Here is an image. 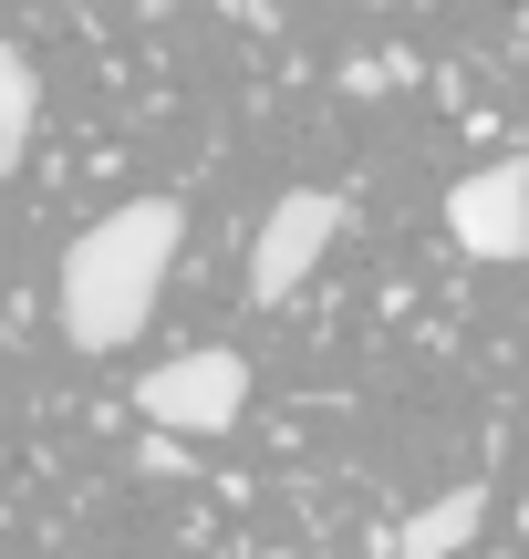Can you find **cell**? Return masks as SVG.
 Listing matches in <instances>:
<instances>
[{
  "mask_svg": "<svg viewBox=\"0 0 529 559\" xmlns=\"http://www.w3.org/2000/svg\"><path fill=\"white\" fill-rule=\"evenodd\" d=\"M332 239H343V198H332V187H291V198H270L260 239H249V300H291Z\"/></svg>",
  "mask_w": 529,
  "mask_h": 559,
  "instance_id": "3",
  "label": "cell"
},
{
  "mask_svg": "<svg viewBox=\"0 0 529 559\" xmlns=\"http://www.w3.org/2000/svg\"><path fill=\"white\" fill-rule=\"evenodd\" d=\"M478 519H489V487H447L436 508H415L405 528H385L374 549H405V559H447V549H468L478 539Z\"/></svg>",
  "mask_w": 529,
  "mask_h": 559,
  "instance_id": "5",
  "label": "cell"
},
{
  "mask_svg": "<svg viewBox=\"0 0 529 559\" xmlns=\"http://www.w3.org/2000/svg\"><path fill=\"white\" fill-rule=\"evenodd\" d=\"M447 239L468 260H529V166H478L447 187Z\"/></svg>",
  "mask_w": 529,
  "mask_h": 559,
  "instance_id": "4",
  "label": "cell"
},
{
  "mask_svg": "<svg viewBox=\"0 0 529 559\" xmlns=\"http://www.w3.org/2000/svg\"><path fill=\"white\" fill-rule=\"evenodd\" d=\"M32 115H42L32 52H21V41H0V166H21V145H32Z\"/></svg>",
  "mask_w": 529,
  "mask_h": 559,
  "instance_id": "6",
  "label": "cell"
},
{
  "mask_svg": "<svg viewBox=\"0 0 529 559\" xmlns=\"http://www.w3.org/2000/svg\"><path fill=\"white\" fill-rule=\"evenodd\" d=\"M145 425H166V436H228V425L249 415V362L228 353V342H208V353H177L145 373Z\"/></svg>",
  "mask_w": 529,
  "mask_h": 559,
  "instance_id": "2",
  "label": "cell"
},
{
  "mask_svg": "<svg viewBox=\"0 0 529 559\" xmlns=\"http://www.w3.org/2000/svg\"><path fill=\"white\" fill-rule=\"evenodd\" d=\"M177 239H187V207L177 198H125L62 249V342L73 353H125L156 311L166 270H177Z\"/></svg>",
  "mask_w": 529,
  "mask_h": 559,
  "instance_id": "1",
  "label": "cell"
}]
</instances>
